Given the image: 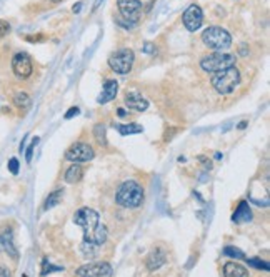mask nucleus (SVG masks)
<instances>
[{
  "label": "nucleus",
  "mask_w": 270,
  "mask_h": 277,
  "mask_svg": "<svg viewBox=\"0 0 270 277\" xmlns=\"http://www.w3.org/2000/svg\"><path fill=\"white\" fill-rule=\"evenodd\" d=\"M50 270H60V267H54V265L50 264L47 259H44V262H42V275L50 274Z\"/></svg>",
  "instance_id": "a878e982"
},
{
  "label": "nucleus",
  "mask_w": 270,
  "mask_h": 277,
  "mask_svg": "<svg viewBox=\"0 0 270 277\" xmlns=\"http://www.w3.org/2000/svg\"><path fill=\"white\" fill-rule=\"evenodd\" d=\"M117 92H119V84H117V80H105L104 84V90H102V94L99 95V99H97V102L99 104H107V102L114 100Z\"/></svg>",
  "instance_id": "4468645a"
},
{
  "label": "nucleus",
  "mask_w": 270,
  "mask_h": 277,
  "mask_svg": "<svg viewBox=\"0 0 270 277\" xmlns=\"http://www.w3.org/2000/svg\"><path fill=\"white\" fill-rule=\"evenodd\" d=\"M52 2H55V4H57V2H62V0H52Z\"/></svg>",
  "instance_id": "f704fd0d"
},
{
  "label": "nucleus",
  "mask_w": 270,
  "mask_h": 277,
  "mask_svg": "<svg viewBox=\"0 0 270 277\" xmlns=\"http://www.w3.org/2000/svg\"><path fill=\"white\" fill-rule=\"evenodd\" d=\"M117 7L122 15L130 25L139 22L142 17V2L140 0H117Z\"/></svg>",
  "instance_id": "6e6552de"
},
{
  "label": "nucleus",
  "mask_w": 270,
  "mask_h": 277,
  "mask_svg": "<svg viewBox=\"0 0 270 277\" xmlns=\"http://www.w3.org/2000/svg\"><path fill=\"white\" fill-rule=\"evenodd\" d=\"M223 277H248V270L237 262H227L223 265Z\"/></svg>",
  "instance_id": "f3484780"
},
{
  "label": "nucleus",
  "mask_w": 270,
  "mask_h": 277,
  "mask_svg": "<svg viewBox=\"0 0 270 277\" xmlns=\"http://www.w3.org/2000/svg\"><path fill=\"white\" fill-rule=\"evenodd\" d=\"M210 84L217 94L228 95L237 89L238 84H240V72H238L235 65H233V67H228L225 70L215 72V74H212Z\"/></svg>",
  "instance_id": "7ed1b4c3"
},
{
  "label": "nucleus",
  "mask_w": 270,
  "mask_h": 277,
  "mask_svg": "<svg viewBox=\"0 0 270 277\" xmlns=\"http://www.w3.org/2000/svg\"><path fill=\"white\" fill-rule=\"evenodd\" d=\"M80 5H82V4H77V7H74V12H79V10H80Z\"/></svg>",
  "instance_id": "72a5a7b5"
},
{
  "label": "nucleus",
  "mask_w": 270,
  "mask_h": 277,
  "mask_svg": "<svg viewBox=\"0 0 270 277\" xmlns=\"http://www.w3.org/2000/svg\"><path fill=\"white\" fill-rule=\"evenodd\" d=\"M79 112H80L79 107H70L69 112H67V114H65V119H72L74 115H79Z\"/></svg>",
  "instance_id": "c85d7f7f"
},
{
  "label": "nucleus",
  "mask_w": 270,
  "mask_h": 277,
  "mask_svg": "<svg viewBox=\"0 0 270 277\" xmlns=\"http://www.w3.org/2000/svg\"><path fill=\"white\" fill-rule=\"evenodd\" d=\"M144 52H145V54H150V52H154V44H145V47H144Z\"/></svg>",
  "instance_id": "7c9ffc66"
},
{
  "label": "nucleus",
  "mask_w": 270,
  "mask_h": 277,
  "mask_svg": "<svg viewBox=\"0 0 270 277\" xmlns=\"http://www.w3.org/2000/svg\"><path fill=\"white\" fill-rule=\"evenodd\" d=\"M117 130H119L120 135H132L144 132V127L139 124H117Z\"/></svg>",
  "instance_id": "aec40b11"
},
{
  "label": "nucleus",
  "mask_w": 270,
  "mask_h": 277,
  "mask_svg": "<svg viewBox=\"0 0 270 277\" xmlns=\"http://www.w3.org/2000/svg\"><path fill=\"white\" fill-rule=\"evenodd\" d=\"M82 176H84L82 167L77 166V164H74V166H70L67 169V172H65V181H67L69 184H75L82 179Z\"/></svg>",
  "instance_id": "a211bd4d"
},
{
  "label": "nucleus",
  "mask_w": 270,
  "mask_h": 277,
  "mask_svg": "<svg viewBox=\"0 0 270 277\" xmlns=\"http://www.w3.org/2000/svg\"><path fill=\"white\" fill-rule=\"evenodd\" d=\"M79 277H112L114 269L109 262H90L77 269Z\"/></svg>",
  "instance_id": "1a4fd4ad"
},
{
  "label": "nucleus",
  "mask_w": 270,
  "mask_h": 277,
  "mask_svg": "<svg viewBox=\"0 0 270 277\" xmlns=\"http://www.w3.org/2000/svg\"><path fill=\"white\" fill-rule=\"evenodd\" d=\"M202 42L205 44V47L213 50V52H223V50L230 49L232 35L225 29L212 25V27H207L202 32Z\"/></svg>",
  "instance_id": "20e7f679"
},
{
  "label": "nucleus",
  "mask_w": 270,
  "mask_h": 277,
  "mask_svg": "<svg viewBox=\"0 0 270 277\" xmlns=\"http://www.w3.org/2000/svg\"><path fill=\"white\" fill-rule=\"evenodd\" d=\"M182 20H183V25H185V29L188 30V32H197V30L202 27V22H203L202 9L195 4L188 5V9L182 15Z\"/></svg>",
  "instance_id": "9b49d317"
},
{
  "label": "nucleus",
  "mask_w": 270,
  "mask_h": 277,
  "mask_svg": "<svg viewBox=\"0 0 270 277\" xmlns=\"http://www.w3.org/2000/svg\"><path fill=\"white\" fill-rule=\"evenodd\" d=\"M167 262V255L162 249H154L147 257V269L149 270H157Z\"/></svg>",
  "instance_id": "2eb2a0df"
},
{
  "label": "nucleus",
  "mask_w": 270,
  "mask_h": 277,
  "mask_svg": "<svg viewBox=\"0 0 270 277\" xmlns=\"http://www.w3.org/2000/svg\"><path fill=\"white\" fill-rule=\"evenodd\" d=\"M62 197H64V191H62V189H57V191L50 192V194H49V197L45 199L44 209H45V210H49V209H54L55 206H59L60 201H62Z\"/></svg>",
  "instance_id": "6ab92c4d"
},
{
  "label": "nucleus",
  "mask_w": 270,
  "mask_h": 277,
  "mask_svg": "<svg viewBox=\"0 0 270 277\" xmlns=\"http://www.w3.org/2000/svg\"><path fill=\"white\" fill-rule=\"evenodd\" d=\"M117 115H119V117H125L127 115L125 109H122V107H120V109H117Z\"/></svg>",
  "instance_id": "2f4dec72"
},
{
  "label": "nucleus",
  "mask_w": 270,
  "mask_h": 277,
  "mask_svg": "<svg viewBox=\"0 0 270 277\" xmlns=\"http://www.w3.org/2000/svg\"><path fill=\"white\" fill-rule=\"evenodd\" d=\"M115 201L125 209H137L144 204V189L135 181H125L117 191Z\"/></svg>",
  "instance_id": "f03ea898"
},
{
  "label": "nucleus",
  "mask_w": 270,
  "mask_h": 277,
  "mask_svg": "<svg viewBox=\"0 0 270 277\" xmlns=\"http://www.w3.org/2000/svg\"><path fill=\"white\" fill-rule=\"evenodd\" d=\"M245 125H247V122H240V125H238V129H245Z\"/></svg>",
  "instance_id": "473e14b6"
},
{
  "label": "nucleus",
  "mask_w": 270,
  "mask_h": 277,
  "mask_svg": "<svg viewBox=\"0 0 270 277\" xmlns=\"http://www.w3.org/2000/svg\"><path fill=\"white\" fill-rule=\"evenodd\" d=\"M232 220L235 224H242V222H250L252 220V210H250V206L245 202V201H242L240 204H238V207L237 210L233 212L232 215Z\"/></svg>",
  "instance_id": "dca6fc26"
},
{
  "label": "nucleus",
  "mask_w": 270,
  "mask_h": 277,
  "mask_svg": "<svg viewBox=\"0 0 270 277\" xmlns=\"http://www.w3.org/2000/svg\"><path fill=\"white\" fill-rule=\"evenodd\" d=\"M39 144V137H35L34 141H32V144L29 146V149H27V152H25V161H27L29 164L32 162V156H34V149H35V146Z\"/></svg>",
  "instance_id": "393cba45"
},
{
  "label": "nucleus",
  "mask_w": 270,
  "mask_h": 277,
  "mask_svg": "<svg viewBox=\"0 0 270 277\" xmlns=\"http://www.w3.org/2000/svg\"><path fill=\"white\" fill-rule=\"evenodd\" d=\"M223 254L228 255V257H233V259H245V254H243L240 249L232 247V245H227V247L223 249Z\"/></svg>",
  "instance_id": "b1692460"
},
{
  "label": "nucleus",
  "mask_w": 270,
  "mask_h": 277,
  "mask_svg": "<svg viewBox=\"0 0 270 277\" xmlns=\"http://www.w3.org/2000/svg\"><path fill=\"white\" fill-rule=\"evenodd\" d=\"M74 222L84 229L82 250L85 254H94L107 240V229L100 225V215L90 207H82L74 214Z\"/></svg>",
  "instance_id": "f257e3e1"
},
{
  "label": "nucleus",
  "mask_w": 270,
  "mask_h": 277,
  "mask_svg": "<svg viewBox=\"0 0 270 277\" xmlns=\"http://www.w3.org/2000/svg\"><path fill=\"white\" fill-rule=\"evenodd\" d=\"M134 59H135V55H134V50L132 49H120V50H117L115 54L110 55L109 65H110L112 70L117 72V74L125 75L132 70Z\"/></svg>",
  "instance_id": "423d86ee"
},
{
  "label": "nucleus",
  "mask_w": 270,
  "mask_h": 277,
  "mask_svg": "<svg viewBox=\"0 0 270 277\" xmlns=\"http://www.w3.org/2000/svg\"><path fill=\"white\" fill-rule=\"evenodd\" d=\"M95 157V152H94V147L90 144H85V142H75L74 146H70L65 152V159L74 164H79V162H89L92 159Z\"/></svg>",
  "instance_id": "0eeeda50"
},
{
  "label": "nucleus",
  "mask_w": 270,
  "mask_h": 277,
  "mask_svg": "<svg viewBox=\"0 0 270 277\" xmlns=\"http://www.w3.org/2000/svg\"><path fill=\"white\" fill-rule=\"evenodd\" d=\"M12 70L15 77L19 79H29L30 75L34 74V65H32V60H30L29 54L25 52H19L14 55L12 59Z\"/></svg>",
  "instance_id": "9d476101"
},
{
  "label": "nucleus",
  "mask_w": 270,
  "mask_h": 277,
  "mask_svg": "<svg viewBox=\"0 0 270 277\" xmlns=\"http://www.w3.org/2000/svg\"><path fill=\"white\" fill-rule=\"evenodd\" d=\"M19 166H20V164H19V161L15 157H12L9 161V171L12 172L14 176H17V174H19Z\"/></svg>",
  "instance_id": "bb28decb"
},
{
  "label": "nucleus",
  "mask_w": 270,
  "mask_h": 277,
  "mask_svg": "<svg viewBox=\"0 0 270 277\" xmlns=\"http://www.w3.org/2000/svg\"><path fill=\"white\" fill-rule=\"evenodd\" d=\"M243 260H247L248 265H252V267H255V269H263V270H268L270 269V265L265 262V260H262V259H258V257H250V259H243Z\"/></svg>",
  "instance_id": "5701e85b"
},
{
  "label": "nucleus",
  "mask_w": 270,
  "mask_h": 277,
  "mask_svg": "<svg viewBox=\"0 0 270 277\" xmlns=\"http://www.w3.org/2000/svg\"><path fill=\"white\" fill-rule=\"evenodd\" d=\"M0 252H5L12 259H19V250L14 244V232L9 227L0 230Z\"/></svg>",
  "instance_id": "f8f14e48"
},
{
  "label": "nucleus",
  "mask_w": 270,
  "mask_h": 277,
  "mask_svg": "<svg viewBox=\"0 0 270 277\" xmlns=\"http://www.w3.org/2000/svg\"><path fill=\"white\" fill-rule=\"evenodd\" d=\"M0 277H10V270L4 265H0Z\"/></svg>",
  "instance_id": "c756f323"
},
{
  "label": "nucleus",
  "mask_w": 270,
  "mask_h": 277,
  "mask_svg": "<svg viewBox=\"0 0 270 277\" xmlns=\"http://www.w3.org/2000/svg\"><path fill=\"white\" fill-rule=\"evenodd\" d=\"M10 32V24L7 20H0V35H7Z\"/></svg>",
  "instance_id": "cd10ccee"
},
{
  "label": "nucleus",
  "mask_w": 270,
  "mask_h": 277,
  "mask_svg": "<svg viewBox=\"0 0 270 277\" xmlns=\"http://www.w3.org/2000/svg\"><path fill=\"white\" fill-rule=\"evenodd\" d=\"M124 100H125V105L132 110L144 112L149 109V100L142 94H139V92H127Z\"/></svg>",
  "instance_id": "ddd939ff"
},
{
  "label": "nucleus",
  "mask_w": 270,
  "mask_h": 277,
  "mask_svg": "<svg viewBox=\"0 0 270 277\" xmlns=\"http://www.w3.org/2000/svg\"><path fill=\"white\" fill-rule=\"evenodd\" d=\"M14 104L19 107V109H27L30 105V97L25 94V92H19V94L14 95Z\"/></svg>",
  "instance_id": "412c9836"
},
{
  "label": "nucleus",
  "mask_w": 270,
  "mask_h": 277,
  "mask_svg": "<svg viewBox=\"0 0 270 277\" xmlns=\"http://www.w3.org/2000/svg\"><path fill=\"white\" fill-rule=\"evenodd\" d=\"M235 60H237L235 55H232V54L213 52V54H208V55H205V57L200 59V67L203 72L215 74V72L233 67V65H235Z\"/></svg>",
  "instance_id": "39448f33"
},
{
  "label": "nucleus",
  "mask_w": 270,
  "mask_h": 277,
  "mask_svg": "<svg viewBox=\"0 0 270 277\" xmlns=\"http://www.w3.org/2000/svg\"><path fill=\"white\" fill-rule=\"evenodd\" d=\"M94 135L97 138V142L100 144V146H105L107 144V135H105V125L102 124H97L94 127Z\"/></svg>",
  "instance_id": "4be33fe9"
}]
</instances>
